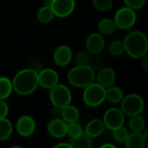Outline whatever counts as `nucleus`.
Returning a JSON list of instances; mask_svg holds the SVG:
<instances>
[{"label":"nucleus","mask_w":148,"mask_h":148,"mask_svg":"<svg viewBox=\"0 0 148 148\" xmlns=\"http://www.w3.org/2000/svg\"><path fill=\"white\" fill-rule=\"evenodd\" d=\"M73 59L72 49L65 44L58 46L53 54V60L55 63L59 67L68 66Z\"/></svg>","instance_id":"nucleus-12"},{"label":"nucleus","mask_w":148,"mask_h":148,"mask_svg":"<svg viewBox=\"0 0 148 148\" xmlns=\"http://www.w3.org/2000/svg\"><path fill=\"white\" fill-rule=\"evenodd\" d=\"M102 121L105 125V127H108L110 130H114L124 125L125 114H123L121 108H111L105 112Z\"/></svg>","instance_id":"nucleus-8"},{"label":"nucleus","mask_w":148,"mask_h":148,"mask_svg":"<svg viewBox=\"0 0 148 148\" xmlns=\"http://www.w3.org/2000/svg\"><path fill=\"white\" fill-rule=\"evenodd\" d=\"M70 144L73 148H91L93 147V139L85 132H82L80 135L71 139Z\"/></svg>","instance_id":"nucleus-19"},{"label":"nucleus","mask_w":148,"mask_h":148,"mask_svg":"<svg viewBox=\"0 0 148 148\" xmlns=\"http://www.w3.org/2000/svg\"><path fill=\"white\" fill-rule=\"evenodd\" d=\"M86 50L91 55H98L105 48V40L101 33H91L88 36L85 42Z\"/></svg>","instance_id":"nucleus-11"},{"label":"nucleus","mask_w":148,"mask_h":148,"mask_svg":"<svg viewBox=\"0 0 148 148\" xmlns=\"http://www.w3.org/2000/svg\"><path fill=\"white\" fill-rule=\"evenodd\" d=\"M95 80L98 84L107 88L114 84L116 80L115 71L110 67H103L95 75Z\"/></svg>","instance_id":"nucleus-15"},{"label":"nucleus","mask_w":148,"mask_h":148,"mask_svg":"<svg viewBox=\"0 0 148 148\" xmlns=\"http://www.w3.org/2000/svg\"><path fill=\"white\" fill-rule=\"evenodd\" d=\"M98 29L101 35H112L115 33L117 27L115 25V23L114 19L111 18H103L98 23Z\"/></svg>","instance_id":"nucleus-21"},{"label":"nucleus","mask_w":148,"mask_h":148,"mask_svg":"<svg viewBox=\"0 0 148 148\" xmlns=\"http://www.w3.org/2000/svg\"><path fill=\"white\" fill-rule=\"evenodd\" d=\"M105 125L103 123V121L101 119H93L86 126L85 133L88 134L92 139L97 138L100 135L102 134L104 132Z\"/></svg>","instance_id":"nucleus-16"},{"label":"nucleus","mask_w":148,"mask_h":148,"mask_svg":"<svg viewBox=\"0 0 148 148\" xmlns=\"http://www.w3.org/2000/svg\"><path fill=\"white\" fill-rule=\"evenodd\" d=\"M147 0H124L125 5L134 10H140L144 7Z\"/></svg>","instance_id":"nucleus-32"},{"label":"nucleus","mask_w":148,"mask_h":148,"mask_svg":"<svg viewBox=\"0 0 148 148\" xmlns=\"http://www.w3.org/2000/svg\"><path fill=\"white\" fill-rule=\"evenodd\" d=\"M95 73H97L99 70H101L104 67V59L103 57L100 56L98 55H91V57L89 59L88 64Z\"/></svg>","instance_id":"nucleus-28"},{"label":"nucleus","mask_w":148,"mask_h":148,"mask_svg":"<svg viewBox=\"0 0 148 148\" xmlns=\"http://www.w3.org/2000/svg\"><path fill=\"white\" fill-rule=\"evenodd\" d=\"M51 9L56 16L64 18L69 16L75 8V0H52Z\"/></svg>","instance_id":"nucleus-10"},{"label":"nucleus","mask_w":148,"mask_h":148,"mask_svg":"<svg viewBox=\"0 0 148 148\" xmlns=\"http://www.w3.org/2000/svg\"><path fill=\"white\" fill-rule=\"evenodd\" d=\"M125 53L134 58L140 59L147 54L148 40L147 36L141 31H132L123 40Z\"/></svg>","instance_id":"nucleus-2"},{"label":"nucleus","mask_w":148,"mask_h":148,"mask_svg":"<svg viewBox=\"0 0 148 148\" xmlns=\"http://www.w3.org/2000/svg\"><path fill=\"white\" fill-rule=\"evenodd\" d=\"M54 17H55V14L51 7L44 5L37 10L36 18L42 23H49L53 20Z\"/></svg>","instance_id":"nucleus-23"},{"label":"nucleus","mask_w":148,"mask_h":148,"mask_svg":"<svg viewBox=\"0 0 148 148\" xmlns=\"http://www.w3.org/2000/svg\"><path fill=\"white\" fill-rule=\"evenodd\" d=\"M62 108L59 107H56L53 106L52 109H51V115L53 118H61L62 117Z\"/></svg>","instance_id":"nucleus-34"},{"label":"nucleus","mask_w":148,"mask_h":148,"mask_svg":"<svg viewBox=\"0 0 148 148\" xmlns=\"http://www.w3.org/2000/svg\"><path fill=\"white\" fill-rule=\"evenodd\" d=\"M60 147H67V148H73L70 143H66V142H61L58 143L55 146V148H60Z\"/></svg>","instance_id":"nucleus-36"},{"label":"nucleus","mask_w":148,"mask_h":148,"mask_svg":"<svg viewBox=\"0 0 148 148\" xmlns=\"http://www.w3.org/2000/svg\"><path fill=\"white\" fill-rule=\"evenodd\" d=\"M38 82L42 88L50 89L59 82V75L52 69H44L38 72Z\"/></svg>","instance_id":"nucleus-13"},{"label":"nucleus","mask_w":148,"mask_h":148,"mask_svg":"<svg viewBox=\"0 0 148 148\" xmlns=\"http://www.w3.org/2000/svg\"><path fill=\"white\" fill-rule=\"evenodd\" d=\"M90 57H91V54L88 51L82 50V51H80V52L75 54V57H74V61H75V63L76 65L84 66V65L88 64Z\"/></svg>","instance_id":"nucleus-29"},{"label":"nucleus","mask_w":148,"mask_h":148,"mask_svg":"<svg viewBox=\"0 0 148 148\" xmlns=\"http://www.w3.org/2000/svg\"><path fill=\"white\" fill-rule=\"evenodd\" d=\"M113 0H92L93 6L99 11H108L113 7Z\"/></svg>","instance_id":"nucleus-31"},{"label":"nucleus","mask_w":148,"mask_h":148,"mask_svg":"<svg viewBox=\"0 0 148 148\" xmlns=\"http://www.w3.org/2000/svg\"><path fill=\"white\" fill-rule=\"evenodd\" d=\"M49 134L55 139H62L67 135V123L62 118H53L47 125Z\"/></svg>","instance_id":"nucleus-14"},{"label":"nucleus","mask_w":148,"mask_h":148,"mask_svg":"<svg viewBox=\"0 0 148 148\" xmlns=\"http://www.w3.org/2000/svg\"><path fill=\"white\" fill-rule=\"evenodd\" d=\"M101 148H106V147L115 148L116 147H115V146H114V144H110V143H105V144L101 145Z\"/></svg>","instance_id":"nucleus-37"},{"label":"nucleus","mask_w":148,"mask_h":148,"mask_svg":"<svg viewBox=\"0 0 148 148\" xmlns=\"http://www.w3.org/2000/svg\"><path fill=\"white\" fill-rule=\"evenodd\" d=\"M124 143L127 148H145L147 140L142 132H133L128 134Z\"/></svg>","instance_id":"nucleus-17"},{"label":"nucleus","mask_w":148,"mask_h":148,"mask_svg":"<svg viewBox=\"0 0 148 148\" xmlns=\"http://www.w3.org/2000/svg\"><path fill=\"white\" fill-rule=\"evenodd\" d=\"M82 132V127L77 121L67 123V135H69L71 139L80 135Z\"/></svg>","instance_id":"nucleus-30"},{"label":"nucleus","mask_w":148,"mask_h":148,"mask_svg":"<svg viewBox=\"0 0 148 148\" xmlns=\"http://www.w3.org/2000/svg\"><path fill=\"white\" fill-rule=\"evenodd\" d=\"M13 90L19 95L33 94L39 87L38 72L33 69H24L17 72L11 81Z\"/></svg>","instance_id":"nucleus-1"},{"label":"nucleus","mask_w":148,"mask_h":148,"mask_svg":"<svg viewBox=\"0 0 148 148\" xmlns=\"http://www.w3.org/2000/svg\"><path fill=\"white\" fill-rule=\"evenodd\" d=\"M13 91L11 81L5 77L0 76V100H6Z\"/></svg>","instance_id":"nucleus-24"},{"label":"nucleus","mask_w":148,"mask_h":148,"mask_svg":"<svg viewBox=\"0 0 148 148\" xmlns=\"http://www.w3.org/2000/svg\"><path fill=\"white\" fill-rule=\"evenodd\" d=\"M112 131H113V137L115 140V141H117L118 143H124L129 134L127 128L125 127L124 125Z\"/></svg>","instance_id":"nucleus-27"},{"label":"nucleus","mask_w":148,"mask_h":148,"mask_svg":"<svg viewBox=\"0 0 148 148\" xmlns=\"http://www.w3.org/2000/svg\"><path fill=\"white\" fill-rule=\"evenodd\" d=\"M108 51L113 56H121L125 53V46L123 41L114 40L108 45Z\"/></svg>","instance_id":"nucleus-25"},{"label":"nucleus","mask_w":148,"mask_h":148,"mask_svg":"<svg viewBox=\"0 0 148 148\" xmlns=\"http://www.w3.org/2000/svg\"><path fill=\"white\" fill-rule=\"evenodd\" d=\"M128 126L133 132H142L146 127V121L140 114L131 116Z\"/></svg>","instance_id":"nucleus-26"},{"label":"nucleus","mask_w":148,"mask_h":148,"mask_svg":"<svg viewBox=\"0 0 148 148\" xmlns=\"http://www.w3.org/2000/svg\"><path fill=\"white\" fill-rule=\"evenodd\" d=\"M49 97L53 106L62 108L69 105L72 101V95L69 88L59 83L49 89Z\"/></svg>","instance_id":"nucleus-6"},{"label":"nucleus","mask_w":148,"mask_h":148,"mask_svg":"<svg viewBox=\"0 0 148 148\" xmlns=\"http://www.w3.org/2000/svg\"><path fill=\"white\" fill-rule=\"evenodd\" d=\"M124 95L121 88L117 86H110L106 88V100L113 104H117L121 101Z\"/></svg>","instance_id":"nucleus-20"},{"label":"nucleus","mask_w":148,"mask_h":148,"mask_svg":"<svg viewBox=\"0 0 148 148\" xmlns=\"http://www.w3.org/2000/svg\"><path fill=\"white\" fill-rule=\"evenodd\" d=\"M145 102L143 98L137 94H130L121 101V109L127 116H134L140 114L144 109Z\"/></svg>","instance_id":"nucleus-5"},{"label":"nucleus","mask_w":148,"mask_h":148,"mask_svg":"<svg viewBox=\"0 0 148 148\" xmlns=\"http://www.w3.org/2000/svg\"><path fill=\"white\" fill-rule=\"evenodd\" d=\"M144 129H145V131H144V134H143V135H144L145 139L147 140H148V130H147V128H144Z\"/></svg>","instance_id":"nucleus-38"},{"label":"nucleus","mask_w":148,"mask_h":148,"mask_svg":"<svg viewBox=\"0 0 148 148\" xmlns=\"http://www.w3.org/2000/svg\"><path fill=\"white\" fill-rule=\"evenodd\" d=\"M66 123L77 121L80 118V111L79 109L71 104L62 108V117Z\"/></svg>","instance_id":"nucleus-18"},{"label":"nucleus","mask_w":148,"mask_h":148,"mask_svg":"<svg viewBox=\"0 0 148 148\" xmlns=\"http://www.w3.org/2000/svg\"><path fill=\"white\" fill-rule=\"evenodd\" d=\"M9 114V107L4 100H0V119L7 117Z\"/></svg>","instance_id":"nucleus-33"},{"label":"nucleus","mask_w":148,"mask_h":148,"mask_svg":"<svg viewBox=\"0 0 148 148\" xmlns=\"http://www.w3.org/2000/svg\"><path fill=\"white\" fill-rule=\"evenodd\" d=\"M69 82L79 88H84L95 82V72L88 66H78L72 68L68 73Z\"/></svg>","instance_id":"nucleus-3"},{"label":"nucleus","mask_w":148,"mask_h":148,"mask_svg":"<svg viewBox=\"0 0 148 148\" xmlns=\"http://www.w3.org/2000/svg\"><path fill=\"white\" fill-rule=\"evenodd\" d=\"M16 129L20 136L23 138H28L35 133L36 130L35 120L29 115L27 114L22 115L16 121Z\"/></svg>","instance_id":"nucleus-9"},{"label":"nucleus","mask_w":148,"mask_h":148,"mask_svg":"<svg viewBox=\"0 0 148 148\" xmlns=\"http://www.w3.org/2000/svg\"><path fill=\"white\" fill-rule=\"evenodd\" d=\"M137 15L134 10L127 6L119 9L114 16V21L117 29H129L136 23Z\"/></svg>","instance_id":"nucleus-7"},{"label":"nucleus","mask_w":148,"mask_h":148,"mask_svg":"<svg viewBox=\"0 0 148 148\" xmlns=\"http://www.w3.org/2000/svg\"><path fill=\"white\" fill-rule=\"evenodd\" d=\"M82 101L84 104L89 108L99 107L106 101V88L97 82L89 84L84 88Z\"/></svg>","instance_id":"nucleus-4"},{"label":"nucleus","mask_w":148,"mask_h":148,"mask_svg":"<svg viewBox=\"0 0 148 148\" xmlns=\"http://www.w3.org/2000/svg\"><path fill=\"white\" fill-rule=\"evenodd\" d=\"M13 132L12 123L10 120L5 118L0 119V141L8 140Z\"/></svg>","instance_id":"nucleus-22"},{"label":"nucleus","mask_w":148,"mask_h":148,"mask_svg":"<svg viewBox=\"0 0 148 148\" xmlns=\"http://www.w3.org/2000/svg\"><path fill=\"white\" fill-rule=\"evenodd\" d=\"M140 59H142L141 60V64H142V67H143V69H144V70L146 71V72H147L148 71V56L147 54V55H145L143 57H141Z\"/></svg>","instance_id":"nucleus-35"}]
</instances>
